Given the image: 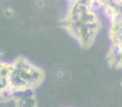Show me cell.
<instances>
[{"mask_svg": "<svg viewBox=\"0 0 122 107\" xmlns=\"http://www.w3.org/2000/svg\"><path fill=\"white\" fill-rule=\"evenodd\" d=\"M10 100H15L16 107H37L34 90L16 92L12 95Z\"/></svg>", "mask_w": 122, "mask_h": 107, "instance_id": "7a4b0ae2", "label": "cell"}, {"mask_svg": "<svg viewBox=\"0 0 122 107\" xmlns=\"http://www.w3.org/2000/svg\"><path fill=\"white\" fill-rule=\"evenodd\" d=\"M43 69L25 58L19 57L12 63L1 64V98L3 102L10 100L16 92L34 90L43 81Z\"/></svg>", "mask_w": 122, "mask_h": 107, "instance_id": "6da1fadb", "label": "cell"}]
</instances>
